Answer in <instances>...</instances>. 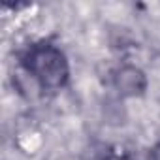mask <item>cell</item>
<instances>
[{"instance_id":"3957f363","label":"cell","mask_w":160,"mask_h":160,"mask_svg":"<svg viewBox=\"0 0 160 160\" xmlns=\"http://www.w3.org/2000/svg\"><path fill=\"white\" fill-rule=\"evenodd\" d=\"M96 160H136V158L130 152H119L113 149H104V151H100Z\"/></svg>"},{"instance_id":"7a4b0ae2","label":"cell","mask_w":160,"mask_h":160,"mask_svg":"<svg viewBox=\"0 0 160 160\" xmlns=\"http://www.w3.org/2000/svg\"><path fill=\"white\" fill-rule=\"evenodd\" d=\"M111 87L121 96H141L147 91V77L145 73L132 64H122L111 70L109 73Z\"/></svg>"},{"instance_id":"6da1fadb","label":"cell","mask_w":160,"mask_h":160,"mask_svg":"<svg viewBox=\"0 0 160 160\" xmlns=\"http://www.w3.org/2000/svg\"><path fill=\"white\" fill-rule=\"evenodd\" d=\"M21 68L40 85L42 91H60L68 85L70 64L66 53L51 40H38L28 43L19 53Z\"/></svg>"},{"instance_id":"277c9868","label":"cell","mask_w":160,"mask_h":160,"mask_svg":"<svg viewBox=\"0 0 160 160\" xmlns=\"http://www.w3.org/2000/svg\"><path fill=\"white\" fill-rule=\"evenodd\" d=\"M147 160H160V139L149 149V154H147Z\"/></svg>"}]
</instances>
